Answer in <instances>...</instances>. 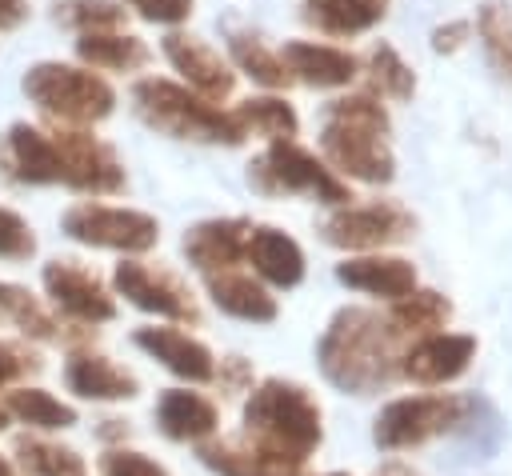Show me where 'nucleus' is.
<instances>
[{
    "label": "nucleus",
    "mask_w": 512,
    "mask_h": 476,
    "mask_svg": "<svg viewBox=\"0 0 512 476\" xmlns=\"http://www.w3.org/2000/svg\"><path fill=\"white\" fill-rule=\"evenodd\" d=\"M0 176L16 184H60V156L52 132L16 120L0 140Z\"/></svg>",
    "instance_id": "14"
},
{
    "label": "nucleus",
    "mask_w": 512,
    "mask_h": 476,
    "mask_svg": "<svg viewBox=\"0 0 512 476\" xmlns=\"http://www.w3.org/2000/svg\"><path fill=\"white\" fill-rule=\"evenodd\" d=\"M76 56L100 72H136L148 64V44L132 32H88L76 40Z\"/></svg>",
    "instance_id": "26"
},
{
    "label": "nucleus",
    "mask_w": 512,
    "mask_h": 476,
    "mask_svg": "<svg viewBox=\"0 0 512 476\" xmlns=\"http://www.w3.org/2000/svg\"><path fill=\"white\" fill-rule=\"evenodd\" d=\"M60 228L68 240L88 244V248H108L120 256H140L156 248L160 240V220L140 212V208H112L96 200H80L60 216Z\"/></svg>",
    "instance_id": "7"
},
{
    "label": "nucleus",
    "mask_w": 512,
    "mask_h": 476,
    "mask_svg": "<svg viewBox=\"0 0 512 476\" xmlns=\"http://www.w3.org/2000/svg\"><path fill=\"white\" fill-rule=\"evenodd\" d=\"M412 232H416V216L400 208L396 200L344 204L320 224V236L332 248H348V252H376V248L408 240Z\"/></svg>",
    "instance_id": "9"
},
{
    "label": "nucleus",
    "mask_w": 512,
    "mask_h": 476,
    "mask_svg": "<svg viewBox=\"0 0 512 476\" xmlns=\"http://www.w3.org/2000/svg\"><path fill=\"white\" fill-rule=\"evenodd\" d=\"M12 460L24 476H88V464L76 448L56 444V440H40V436H16L12 444Z\"/></svg>",
    "instance_id": "28"
},
{
    "label": "nucleus",
    "mask_w": 512,
    "mask_h": 476,
    "mask_svg": "<svg viewBox=\"0 0 512 476\" xmlns=\"http://www.w3.org/2000/svg\"><path fill=\"white\" fill-rule=\"evenodd\" d=\"M336 280L380 296V300H404L416 288V268L404 256H384V252H368V256H348L344 264H336Z\"/></svg>",
    "instance_id": "21"
},
{
    "label": "nucleus",
    "mask_w": 512,
    "mask_h": 476,
    "mask_svg": "<svg viewBox=\"0 0 512 476\" xmlns=\"http://www.w3.org/2000/svg\"><path fill=\"white\" fill-rule=\"evenodd\" d=\"M328 476H348V472H328Z\"/></svg>",
    "instance_id": "45"
},
{
    "label": "nucleus",
    "mask_w": 512,
    "mask_h": 476,
    "mask_svg": "<svg viewBox=\"0 0 512 476\" xmlns=\"http://www.w3.org/2000/svg\"><path fill=\"white\" fill-rule=\"evenodd\" d=\"M448 316H452V304L432 288H412L404 300H392L388 308V320L396 324L400 336H432L448 324Z\"/></svg>",
    "instance_id": "31"
},
{
    "label": "nucleus",
    "mask_w": 512,
    "mask_h": 476,
    "mask_svg": "<svg viewBox=\"0 0 512 476\" xmlns=\"http://www.w3.org/2000/svg\"><path fill=\"white\" fill-rule=\"evenodd\" d=\"M8 428V412H4V404H0V432Z\"/></svg>",
    "instance_id": "44"
},
{
    "label": "nucleus",
    "mask_w": 512,
    "mask_h": 476,
    "mask_svg": "<svg viewBox=\"0 0 512 476\" xmlns=\"http://www.w3.org/2000/svg\"><path fill=\"white\" fill-rule=\"evenodd\" d=\"M100 476H168L156 460H148L144 452L132 448H108L100 456Z\"/></svg>",
    "instance_id": "37"
},
{
    "label": "nucleus",
    "mask_w": 512,
    "mask_h": 476,
    "mask_svg": "<svg viewBox=\"0 0 512 476\" xmlns=\"http://www.w3.org/2000/svg\"><path fill=\"white\" fill-rule=\"evenodd\" d=\"M236 124L244 128V136H264L268 144L276 140H296L300 132V116L284 96H248L244 104H236Z\"/></svg>",
    "instance_id": "30"
},
{
    "label": "nucleus",
    "mask_w": 512,
    "mask_h": 476,
    "mask_svg": "<svg viewBox=\"0 0 512 476\" xmlns=\"http://www.w3.org/2000/svg\"><path fill=\"white\" fill-rule=\"evenodd\" d=\"M276 56L288 68V76L308 84V88H344L360 76V60L348 48H336V44L284 40V48Z\"/></svg>",
    "instance_id": "18"
},
{
    "label": "nucleus",
    "mask_w": 512,
    "mask_h": 476,
    "mask_svg": "<svg viewBox=\"0 0 512 476\" xmlns=\"http://www.w3.org/2000/svg\"><path fill=\"white\" fill-rule=\"evenodd\" d=\"M388 16V0H308L304 20L324 36H360Z\"/></svg>",
    "instance_id": "25"
},
{
    "label": "nucleus",
    "mask_w": 512,
    "mask_h": 476,
    "mask_svg": "<svg viewBox=\"0 0 512 476\" xmlns=\"http://www.w3.org/2000/svg\"><path fill=\"white\" fill-rule=\"evenodd\" d=\"M132 344L140 348V352H148L152 360H160L172 376H180V380H188V384H208V380H216V356H212V348L204 344V340H196V336H188V332H180V328H172V324H164V328H136L132 332Z\"/></svg>",
    "instance_id": "15"
},
{
    "label": "nucleus",
    "mask_w": 512,
    "mask_h": 476,
    "mask_svg": "<svg viewBox=\"0 0 512 476\" xmlns=\"http://www.w3.org/2000/svg\"><path fill=\"white\" fill-rule=\"evenodd\" d=\"M4 412L16 416L20 424L36 428V432H64L76 424V408L68 400H60L44 388H28V384H20L4 396Z\"/></svg>",
    "instance_id": "27"
},
{
    "label": "nucleus",
    "mask_w": 512,
    "mask_h": 476,
    "mask_svg": "<svg viewBox=\"0 0 512 476\" xmlns=\"http://www.w3.org/2000/svg\"><path fill=\"white\" fill-rule=\"evenodd\" d=\"M36 256V232L32 224L0 204V260H32Z\"/></svg>",
    "instance_id": "36"
},
{
    "label": "nucleus",
    "mask_w": 512,
    "mask_h": 476,
    "mask_svg": "<svg viewBox=\"0 0 512 476\" xmlns=\"http://www.w3.org/2000/svg\"><path fill=\"white\" fill-rule=\"evenodd\" d=\"M248 184L260 196H312L320 204L344 208L352 200L348 180H340L316 152L300 148L296 140H276L268 144L252 164H248Z\"/></svg>",
    "instance_id": "6"
},
{
    "label": "nucleus",
    "mask_w": 512,
    "mask_h": 476,
    "mask_svg": "<svg viewBox=\"0 0 512 476\" xmlns=\"http://www.w3.org/2000/svg\"><path fill=\"white\" fill-rule=\"evenodd\" d=\"M400 332L388 320V312H372V308H340L320 344H316V360L320 372L344 388V392H376L384 388L396 372H400Z\"/></svg>",
    "instance_id": "1"
},
{
    "label": "nucleus",
    "mask_w": 512,
    "mask_h": 476,
    "mask_svg": "<svg viewBox=\"0 0 512 476\" xmlns=\"http://www.w3.org/2000/svg\"><path fill=\"white\" fill-rule=\"evenodd\" d=\"M160 52L164 60L184 76V88H192L196 96H204L208 104H220L236 92V72L232 64L208 48L200 36H188V32H168L160 40Z\"/></svg>",
    "instance_id": "13"
},
{
    "label": "nucleus",
    "mask_w": 512,
    "mask_h": 476,
    "mask_svg": "<svg viewBox=\"0 0 512 476\" xmlns=\"http://www.w3.org/2000/svg\"><path fill=\"white\" fill-rule=\"evenodd\" d=\"M28 372H40V356L16 340H0V388L24 380Z\"/></svg>",
    "instance_id": "38"
},
{
    "label": "nucleus",
    "mask_w": 512,
    "mask_h": 476,
    "mask_svg": "<svg viewBox=\"0 0 512 476\" xmlns=\"http://www.w3.org/2000/svg\"><path fill=\"white\" fill-rule=\"evenodd\" d=\"M228 52H232V64H236L240 72H248L256 84H264V88H288V84H292L288 68L280 64V56H276L260 36L232 32V36H228Z\"/></svg>",
    "instance_id": "32"
},
{
    "label": "nucleus",
    "mask_w": 512,
    "mask_h": 476,
    "mask_svg": "<svg viewBox=\"0 0 512 476\" xmlns=\"http://www.w3.org/2000/svg\"><path fill=\"white\" fill-rule=\"evenodd\" d=\"M56 20L80 36L88 32H120L124 28V8L112 0H60Z\"/></svg>",
    "instance_id": "35"
},
{
    "label": "nucleus",
    "mask_w": 512,
    "mask_h": 476,
    "mask_svg": "<svg viewBox=\"0 0 512 476\" xmlns=\"http://www.w3.org/2000/svg\"><path fill=\"white\" fill-rule=\"evenodd\" d=\"M388 112L372 92H352L320 112V152L332 172L364 184H388L396 176V156L388 148Z\"/></svg>",
    "instance_id": "2"
},
{
    "label": "nucleus",
    "mask_w": 512,
    "mask_h": 476,
    "mask_svg": "<svg viewBox=\"0 0 512 476\" xmlns=\"http://www.w3.org/2000/svg\"><path fill=\"white\" fill-rule=\"evenodd\" d=\"M200 460L220 476H300L304 464L280 452H268L252 440H212L200 444Z\"/></svg>",
    "instance_id": "22"
},
{
    "label": "nucleus",
    "mask_w": 512,
    "mask_h": 476,
    "mask_svg": "<svg viewBox=\"0 0 512 476\" xmlns=\"http://www.w3.org/2000/svg\"><path fill=\"white\" fill-rule=\"evenodd\" d=\"M0 476H24V472L16 468V460H12V456H4V452H0Z\"/></svg>",
    "instance_id": "43"
},
{
    "label": "nucleus",
    "mask_w": 512,
    "mask_h": 476,
    "mask_svg": "<svg viewBox=\"0 0 512 476\" xmlns=\"http://www.w3.org/2000/svg\"><path fill=\"white\" fill-rule=\"evenodd\" d=\"M244 440L304 464L320 444V404L312 400V392L304 384L272 376V380L248 388Z\"/></svg>",
    "instance_id": "3"
},
{
    "label": "nucleus",
    "mask_w": 512,
    "mask_h": 476,
    "mask_svg": "<svg viewBox=\"0 0 512 476\" xmlns=\"http://www.w3.org/2000/svg\"><path fill=\"white\" fill-rule=\"evenodd\" d=\"M468 412V400L464 396H452V392H436V396H400L392 404L380 408L376 416V444L396 452V448H416L448 428H456Z\"/></svg>",
    "instance_id": "8"
},
{
    "label": "nucleus",
    "mask_w": 512,
    "mask_h": 476,
    "mask_svg": "<svg viewBox=\"0 0 512 476\" xmlns=\"http://www.w3.org/2000/svg\"><path fill=\"white\" fill-rule=\"evenodd\" d=\"M28 20V0H0V32L20 28Z\"/></svg>",
    "instance_id": "42"
},
{
    "label": "nucleus",
    "mask_w": 512,
    "mask_h": 476,
    "mask_svg": "<svg viewBox=\"0 0 512 476\" xmlns=\"http://www.w3.org/2000/svg\"><path fill=\"white\" fill-rule=\"evenodd\" d=\"M208 296H212V304L220 312H228L236 320H248V324H272L276 312H280L276 308V296L260 280H252V276H244L236 268L208 276Z\"/></svg>",
    "instance_id": "24"
},
{
    "label": "nucleus",
    "mask_w": 512,
    "mask_h": 476,
    "mask_svg": "<svg viewBox=\"0 0 512 476\" xmlns=\"http://www.w3.org/2000/svg\"><path fill=\"white\" fill-rule=\"evenodd\" d=\"M40 284H44V296L52 300V308L60 316H68L72 324L96 328V324H108L116 316L112 292L80 260H48L40 268Z\"/></svg>",
    "instance_id": "11"
},
{
    "label": "nucleus",
    "mask_w": 512,
    "mask_h": 476,
    "mask_svg": "<svg viewBox=\"0 0 512 476\" xmlns=\"http://www.w3.org/2000/svg\"><path fill=\"white\" fill-rule=\"evenodd\" d=\"M468 36H472V24L468 20H448V24H440L432 32V48L436 52H456V48H464Z\"/></svg>",
    "instance_id": "40"
},
{
    "label": "nucleus",
    "mask_w": 512,
    "mask_h": 476,
    "mask_svg": "<svg viewBox=\"0 0 512 476\" xmlns=\"http://www.w3.org/2000/svg\"><path fill=\"white\" fill-rule=\"evenodd\" d=\"M368 80L380 96H392V100H412L416 96V72L404 64V56L392 44H376L368 52Z\"/></svg>",
    "instance_id": "34"
},
{
    "label": "nucleus",
    "mask_w": 512,
    "mask_h": 476,
    "mask_svg": "<svg viewBox=\"0 0 512 476\" xmlns=\"http://www.w3.org/2000/svg\"><path fill=\"white\" fill-rule=\"evenodd\" d=\"M244 260L252 264L260 284L296 288L304 280V248L288 232H280L272 224H252L248 244H244Z\"/></svg>",
    "instance_id": "19"
},
{
    "label": "nucleus",
    "mask_w": 512,
    "mask_h": 476,
    "mask_svg": "<svg viewBox=\"0 0 512 476\" xmlns=\"http://www.w3.org/2000/svg\"><path fill=\"white\" fill-rule=\"evenodd\" d=\"M52 144L60 156V184L72 192H88V196H112L124 188V164L112 152V144H104L100 136H92L88 128H52Z\"/></svg>",
    "instance_id": "10"
},
{
    "label": "nucleus",
    "mask_w": 512,
    "mask_h": 476,
    "mask_svg": "<svg viewBox=\"0 0 512 476\" xmlns=\"http://www.w3.org/2000/svg\"><path fill=\"white\" fill-rule=\"evenodd\" d=\"M0 324L16 328L20 336H32V340L60 336V320L40 304V296H32L24 284H12V280H0Z\"/></svg>",
    "instance_id": "29"
},
{
    "label": "nucleus",
    "mask_w": 512,
    "mask_h": 476,
    "mask_svg": "<svg viewBox=\"0 0 512 476\" xmlns=\"http://www.w3.org/2000/svg\"><path fill=\"white\" fill-rule=\"evenodd\" d=\"M156 428L168 436V440H208L216 428H220V412L208 396L200 392H188V388H168L160 400H156Z\"/></svg>",
    "instance_id": "23"
},
{
    "label": "nucleus",
    "mask_w": 512,
    "mask_h": 476,
    "mask_svg": "<svg viewBox=\"0 0 512 476\" xmlns=\"http://www.w3.org/2000/svg\"><path fill=\"white\" fill-rule=\"evenodd\" d=\"M148 24H184L192 16V0H120Z\"/></svg>",
    "instance_id": "39"
},
{
    "label": "nucleus",
    "mask_w": 512,
    "mask_h": 476,
    "mask_svg": "<svg viewBox=\"0 0 512 476\" xmlns=\"http://www.w3.org/2000/svg\"><path fill=\"white\" fill-rule=\"evenodd\" d=\"M112 284L132 308H140L148 316H164V320H176V324H184V320L196 324L200 320V308H196L192 292L168 268H152L144 260H120L116 272H112Z\"/></svg>",
    "instance_id": "12"
},
{
    "label": "nucleus",
    "mask_w": 512,
    "mask_h": 476,
    "mask_svg": "<svg viewBox=\"0 0 512 476\" xmlns=\"http://www.w3.org/2000/svg\"><path fill=\"white\" fill-rule=\"evenodd\" d=\"M220 368H228V376H220V372H216V376H220V384H224V388H232V392H240V384H248V380H252V376H248V364H244L240 356L220 360Z\"/></svg>",
    "instance_id": "41"
},
{
    "label": "nucleus",
    "mask_w": 512,
    "mask_h": 476,
    "mask_svg": "<svg viewBox=\"0 0 512 476\" xmlns=\"http://www.w3.org/2000/svg\"><path fill=\"white\" fill-rule=\"evenodd\" d=\"M132 108L144 124L156 132H168L176 140H204V144H244V128L236 124L232 112H220V104H208L192 88L148 76L136 80L132 88Z\"/></svg>",
    "instance_id": "4"
},
{
    "label": "nucleus",
    "mask_w": 512,
    "mask_h": 476,
    "mask_svg": "<svg viewBox=\"0 0 512 476\" xmlns=\"http://www.w3.org/2000/svg\"><path fill=\"white\" fill-rule=\"evenodd\" d=\"M476 32H480V44L492 68L512 80V8L504 0H484L476 16Z\"/></svg>",
    "instance_id": "33"
},
{
    "label": "nucleus",
    "mask_w": 512,
    "mask_h": 476,
    "mask_svg": "<svg viewBox=\"0 0 512 476\" xmlns=\"http://www.w3.org/2000/svg\"><path fill=\"white\" fill-rule=\"evenodd\" d=\"M252 224L244 216H216V220H200L184 232V256L192 268H200L204 276L216 272H232L244 260V244H248Z\"/></svg>",
    "instance_id": "17"
},
{
    "label": "nucleus",
    "mask_w": 512,
    "mask_h": 476,
    "mask_svg": "<svg viewBox=\"0 0 512 476\" xmlns=\"http://www.w3.org/2000/svg\"><path fill=\"white\" fill-rule=\"evenodd\" d=\"M476 356V336L464 332H432L420 336L404 356H400V376L416 384H448L460 372H468Z\"/></svg>",
    "instance_id": "16"
},
{
    "label": "nucleus",
    "mask_w": 512,
    "mask_h": 476,
    "mask_svg": "<svg viewBox=\"0 0 512 476\" xmlns=\"http://www.w3.org/2000/svg\"><path fill=\"white\" fill-rule=\"evenodd\" d=\"M24 96L52 116L64 128H88L112 116L116 108V88L96 76L92 68H76V64H60V60H40L24 72L20 80Z\"/></svg>",
    "instance_id": "5"
},
{
    "label": "nucleus",
    "mask_w": 512,
    "mask_h": 476,
    "mask_svg": "<svg viewBox=\"0 0 512 476\" xmlns=\"http://www.w3.org/2000/svg\"><path fill=\"white\" fill-rule=\"evenodd\" d=\"M64 384L80 400H96V404L132 400L140 392V380L128 368H120L116 360L100 356V352H72L64 360Z\"/></svg>",
    "instance_id": "20"
}]
</instances>
